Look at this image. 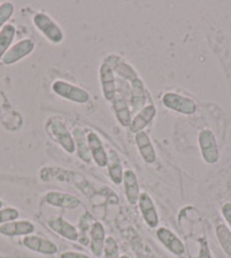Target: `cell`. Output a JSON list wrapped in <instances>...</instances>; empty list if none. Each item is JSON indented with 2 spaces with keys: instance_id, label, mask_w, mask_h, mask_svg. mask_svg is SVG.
Masks as SVG:
<instances>
[{
  "instance_id": "1",
  "label": "cell",
  "mask_w": 231,
  "mask_h": 258,
  "mask_svg": "<svg viewBox=\"0 0 231 258\" xmlns=\"http://www.w3.org/2000/svg\"><path fill=\"white\" fill-rule=\"evenodd\" d=\"M46 131L51 139L57 142L66 153L73 155L76 153L74 138L66 123L59 117H50L46 123Z\"/></svg>"
},
{
  "instance_id": "2",
  "label": "cell",
  "mask_w": 231,
  "mask_h": 258,
  "mask_svg": "<svg viewBox=\"0 0 231 258\" xmlns=\"http://www.w3.org/2000/svg\"><path fill=\"white\" fill-rule=\"evenodd\" d=\"M51 90L58 97L75 102V104H86L90 100V93L85 89L64 81V80H56L51 84Z\"/></svg>"
},
{
  "instance_id": "3",
  "label": "cell",
  "mask_w": 231,
  "mask_h": 258,
  "mask_svg": "<svg viewBox=\"0 0 231 258\" xmlns=\"http://www.w3.org/2000/svg\"><path fill=\"white\" fill-rule=\"evenodd\" d=\"M33 24L49 42L55 44L63 42L65 38L64 31L46 13H37L33 16Z\"/></svg>"
},
{
  "instance_id": "4",
  "label": "cell",
  "mask_w": 231,
  "mask_h": 258,
  "mask_svg": "<svg viewBox=\"0 0 231 258\" xmlns=\"http://www.w3.org/2000/svg\"><path fill=\"white\" fill-rule=\"evenodd\" d=\"M161 102L164 107L172 110V112L183 114V115H193L196 113L197 105L192 98L180 95L177 92H167L161 98Z\"/></svg>"
},
{
  "instance_id": "5",
  "label": "cell",
  "mask_w": 231,
  "mask_h": 258,
  "mask_svg": "<svg viewBox=\"0 0 231 258\" xmlns=\"http://www.w3.org/2000/svg\"><path fill=\"white\" fill-rule=\"evenodd\" d=\"M198 146L203 161L206 164H215L219 161V149H217L215 137L211 130L204 128L199 132Z\"/></svg>"
},
{
  "instance_id": "6",
  "label": "cell",
  "mask_w": 231,
  "mask_h": 258,
  "mask_svg": "<svg viewBox=\"0 0 231 258\" xmlns=\"http://www.w3.org/2000/svg\"><path fill=\"white\" fill-rule=\"evenodd\" d=\"M104 63L110 66L114 74H117L118 77L126 80V81L130 82V84L132 82H134L135 80L140 79V75L137 73V71L133 68L130 63H127L126 59H124L123 57L119 55L111 54L109 56H106Z\"/></svg>"
},
{
  "instance_id": "7",
  "label": "cell",
  "mask_w": 231,
  "mask_h": 258,
  "mask_svg": "<svg viewBox=\"0 0 231 258\" xmlns=\"http://www.w3.org/2000/svg\"><path fill=\"white\" fill-rule=\"evenodd\" d=\"M155 235H157L159 241L163 244L164 248L173 253L175 256L180 257L186 252V246L183 242V240L175 232H172L170 229L164 228V226L158 228Z\"/></svg>"
},
{
  "instance_id": "8",
  "label": "cell",
  "mask_w": 231,
  "mask_h": 258,
  "mask_svg": "<svg viewBox=\"0 0 231 258\" xmlns=\"http://www.w3.org/2000/svg\"><path fill=\"white\" fill-rule=\"evenodd\" d=\"M49 229L69 241H78V230L63 216L53 215L47 220Z\"/></svg>"
},
{
  "instance_id": "9",
  "label": "cell",
  "mask_w": 231,
  "mask_h": 258,
  "mask_svg": "<svg viewBox=\"0 0 231 258\" xmlns=\"http://www.w3.org/2000/svg\"><path fill=\"white\" fill-rule=\"evenodd\" d=\"M99 77L102 95L106 101L112 102L117 96V82H116V74L108 64L104 61L99 68Z\"/></svg>"
},
{
  "instance_id": "10",
  "label": "cell",
  "mask_w": 231,
  "mask_h": 258,
  "mask_svg": "<svg viewBox=\"0 0 231 258\" xmlns=\"http://www.w3.org/2000/svg\"><path fill=\"white\" fill-rule=\"evenodd\" d=\"M22 243H23L24 247L28 248L29 250L42 253V255L52 256L56 255L58 250H59L57 244L51 241V240L34 234L26 235V237H24L23 240H22Z\"/></svg>"
},
{
  "instance_id": "11",
  "label": "cell",
  "mask_w": 231,
  "mask_h": 258,
  "mask_svg": "<svg viewBox=\"0 0 231 258\" xmlns=\"http://www.w3.org/2000/svg\"><path fill=\"white\" fill-rule=\"evenodd\" d=\"M43 200L44 203L52 207L63 208V210H76L81 205V200L76 196L60 192V191H49L44 196Z\"/></svg>"
},
{
  "instance_id": "12",
  "label": "cell",
  "mask_w": 231,
  "mask_h": 258,
  "mask_svg": "<svg viewBox=\"0 0 231 258\" xmlns=\"http://www.w3.org/2000/svg\"><path fill=\"white\" fill-rule=\"evenodd\" d=\"M137 205H139L140 212L142 216H143V220L146 225L151 229L158 228L160 219L152 197L148 192H141Z\"/></svg>"
},
{
  "instance_id": "13",
  "label": "cell",
  "mask_w": 231,
  "mask_h": 258,
  "mask_svg": "<svg viewBox=\"0 0 231 258\" xmlns=\"http://www.w3.org/2000/svg\"><path fill=\"white\" fill-rule=\"evenodd\" d=\"M35 43L31 39H23L12 46L3 57V63L5 65H13L21 59L28 57L34 50Z\"/></svg>"
},
{
  "instance_id": "14",
  "label": "cell",
  "mask_w": 231,
  "mask_h": 258,
  "mask_svg": "<svg viewBox=\"0 0 231 258\" xmlns=\"http://www.w3.org/2000/svg\"><path fill=\"white\" fill-rule=\"evenodd\" d=\"M87 144L91 153L92 161H94V163L99 167H106V165H108V153H106L101 138L95 132L88 131Z\"/></svg>"
},
{
  "instance_id": "15",
  "label": "cell",
  "mask_w": 231,
  "mask_h": 258,
  "mask_svg": "<svg viewBox=\"0 0 231 258\" xmlns=\"http://www.w3.org/2000/svg\"><path fill=\"white\" fill-rule=\"evenodd\" d=\"M155 116H157V108H155L153 102H150L143 109H141L139 113L135 114L128 128H130L132 133H135V135L141 131H144V128L148 127L154 121Z\"/></svg>"
},
{
  "instance_id": "16",
  "label": "cell",
  "mask_w": 231,
  "mask_h": 258,
  "mask_svg": "<svg viewBox=\"0 0 231 258\" xmlns=\"http://www.w3.org/2000/svg\"><path fill=\"white\" fill-rule=\"evenodd\" d=\"M149 99V93L146 90L145 84L141 78L131 83V107L132 114H137L141 109L146 106V101Z\"/></svg>"
},
{
  "instance_id": "17",
  "label": "cell",
  "mask_w": 231,
  "mask_h": 258,
  "mask_svg": "<svg viewBox=\"0 0 231 258\" xmlns=\"http://www.w3.org/2000/svg\"><path fill=\"white\" fill-rule=\"evenodd\" d=\"M35 231V225L28 220L13 221L0 225V234L5 237H26Z\"/></svg>"
},
{
  "instance_id": "18",
  "label": "cell",
  "mask_w": 231,
  "mask_h": 258,
  "mask_svg": "<svg viewBox=\"0 0 231 258\" xmlns=\"http://www.w3.org/2000/svg\"><path fill=\"white\" fill-rule=\"evenodd\" d=\"M135 145L141 157L146 164H154L157 161V151L152 144L150 136L145 131H141L135 135Z\"/></svg>"
},
{
  "instance_id": "19",
  "label": "cell",
  "mask_w": 231,
  "mask_h": 258,
  "mask_svg": "<svg viewBox=\"0 0 231 258\" xmlns=\"http://www.w3.org/2000/svg\"><path fill=\"white\" fill-rule=\"evenodd\" d=\"M106 239V233L104 225L99 221H95L92 224L90 230V250L95 257H101L103 255L104 243Z\"/></svg>"
},
{
  "instance_id": "20",
  "label": "cell",
  "mask_w": 231,
  "mask_h": 258,
  "mask_svg": "<svg viewBox=\"0 0 231 258\" xmlns=\"http://www.w3.org/2000/svg\"><path fill=\"white\" fill-rule=\"evenodd\" d=\"M123 185H124V191H125V196L128 204L136 205L139 203L141 190H140L139 179H137V175L134 171L130 170V168H128V170H125V172H124Z\"/></svg>"
},
{
  "instance_id": "21",
  "label": "cell",
  "mask_w": 231,
  "mask_h": 258,
  "mask_svg": "<svg viewBox=\"0 0 231 258\" xmlns=\"http://www.w3.org/2000/svg\"><path fill=\"white\" fill-rule=\"evenodd\" d=\"M72 135L74 138L75 147H76L77 157L81 158L84 163L90 164L92 161V157L87 144V132L84 130V128L76 126L74 127V130L72 131Z\"/></svg>"
},
{
  "instance_id": "22",
  "label": "cell",
  "mask_w": 231,
  "mask_h": 258,
  "mask_svg": "<svg viewBox=\"0 0 231 258\" xmlns=\"http://www.w3.org/2000/svg\"><path fill=\"white\" fill-rule=\"evenodd\" d=\"M108 175L110 180L113 182L116 185L123 184V179H124V170L122 159L119 157L118 153L113 149H110L108 151Z\"/></svg>"
},
{
  "instance_id": "23",
  "label": "cell",
  "mask_w": 231,
  "mask_h": 258,
  "mask_svg": "<svg viewBox=\"0 0 231 258\" xmlns=\"http://www.w3.org/2000/svg\"><path fill=\"white\" fill-rule=\"evenodd\" d=\"M112 108L117 121L122 126L130 127L132 123V109L122 95H117L112 101Z\"/></svg>"
},
{
  "instance_id": "24",
  "label": "cell",
  "mask_w": 231,
  "mask_h": 258,
  "mask_svg": "<svg viewBox=\"0 0 231 258\" xmlns=\"http://www.w3.org/2000/svg\"><path fill=\"white\" fill-rule=\"evenodd\" d=\"M95 220L90 213L86 212L79 217L78 220V241L81 242L83 246H88L90 243V230L92 224L94 223Z\"/></svg>"
},
{
  "instance_id": "25",
  "label": "cell",
  "mask_w": 231,
  "mask_h": 258,
  "mask_svg": "<svg viewBox=\"0 0 231 258\" xmlns=\"http://www.w3.org/2000/svg\"><path fill=\"white\" fill-rule=\"evenodd\" d=\"M16 34V29L14 25L6 24L0 30V59H3L4 55L12 47V42L14 41Z\"/></svg>"
},
{
  "instance_id": "26",
  "label": "cell",
  "mask_w": 231,
  "mask_h": 258,
  "mask_svg": "<svg viewBox=\"0 0 231 258\" xmlns=\"http://www.w3.org/2000/svg\"><path fill=\"white\" fill-rule=\"evenodd\" d=\"M216 237L223 251L228 256H231V231L224 224L216 226Z\"/></svg>"
},
{
  "instance_id": "27",
  "label": "cell",
  "mask_w": 231,
  "mask_h": 258,
  "mask_svg": "<svg viewBox=\"0 0 231 258\" xmlns=\"http://www.w3.org/2000/svg\"><path fill=\"white\" fill-rule=\"evenodd\" d=\"M103 256L104 258H121V252H119V246L118 242L116 241L113 237H106L104 249H103Z\"/></svg>"
},
{
  "instance_id": "28",
  "label": "cell",
  "mask_w": 231,
  "mask_h": 258,
  "mask_svg": "<svg viewBox=\"0 0 231 258\" xmlns=\"http://www.w3.org/2000/svg\"><path fill=\"white\" fill-rule=\"evenodd\" d=\"M20 212L14 207L0 208V225L19 220Z\"/></svg>"
},
{
  "instance_id": "29",
  "label": "cell",
  "mask_w": 231,
  "mask_h": 258,
  "mask_svg": "<svg viewBox=\"0 0 231 258\" xmlns=\"http://www.w3.org/2000/svg\"><path fill=\"white\" fill-rule=\"evenodd\" d=\"M14 13V6L12 3H4L0 5V30L5 26L6 22L11 19Z\"/></svg>"
},
{
  "instance_id": "30",
  "label": "cell",
  "mask_w": 231,
  "mask_h": 258,
  "mask_svg": "<svg viewBox=\"0 0 231 258\" xmlns=\"http://www.w3.org/2000/svg\"><path fill=\"white\" fill-rule=\"evenodd\" d=\"M59 258H92L86 253L79 252V251H64L60 253Z\"/></svg>"
},
{
  "instance_id": "31",
  "label": "cell",
  "mask_w": 231,
  "mask_h": 258,
  "mask_svg": "<svg viewBox=\"0 0 231 258\" xmlns=\"http://www.w3.org/2000/svg\"><path fill=\"white\" fill-rule=\"evenodd\" d=\"M221 213H222V215H223L224 220L226 221V223H228L231 228V203L224 204L221 208Z\"/></svg>"
},
{
  "instance_id": "32",
  "label": "cell",
  "mask_w": 231,
  "mask_h": 258,
  "mask_svg": "<svg viewBox=\"0 0 231 258\" xmlns=\"http://www.w3.org/2000/svg\"><path fill=\"white\" fill-rule=\"evenodd\" d=\"M3 206H4V202L3 200H0V208H3Z\"/></svg>"
},
{
  "instance_id": "33",
  "label": "cell",
  "mask_w": 231,
  "mask_h": 258,
  "mask_svg": "<svg viewBox=\"0 0 231 258\" xmlns=\"http://www.w3.org/2000/svg\"><path fill=\"white\" fill-rule=\"evenodd\" d=\"M121 258H131L130 256H127V255H122L121 256Z\"/></svg>"
}]
</instances>
